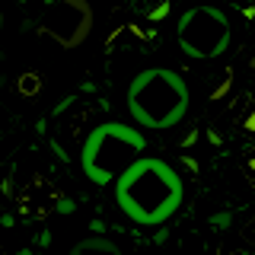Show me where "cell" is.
<instances>
[{"label": "cell", "instance_id": "cell-1", "mask_svg": "<svg viewBox=\"0 0 255 255\" xmlns=\"http://www.w3.org/2000/svg\"><path fill=\"white\" fill-rule=\"evenodd\" d=\"M115 207L134 227H163L185 204V182L179 166L163 156H137L112 185Z\"/></svg>", "mask_w": 255, "mask_h": 255}, {"label": "cell", "instance_id": "cell-2", "mask_svg": "<svg viewBox=\"0 0 255 255\" xmlns=\"http://www.w3.org/2000/svg\"><path fill=\"white\" fill-rule=\"evenodd\" d=\"M128 118L143 131L179 128L191 112V86L172 67H143L128 80Z\"/></svg>", "mask_w": 255, "mask_h": 255}, {"label": "cell", "instance_id": "cell-3", "mask_svg": "<svg viewBox=\"0 0 255 255\" xmlns=\"http://www.w3.org/2000/svg\"><path fill=\"white\" fill-rule=\"evenodd\" d=\"M147 150V134L134 122H102L83 137L80 147V169L86 182L96 188L115 185L122 169L143 156Z\"/></svg>", "mask_w": 255, "mask_h": 255}, {"label": "cell", "instance_id": "cell-4", "mask_svg": "<svg viewBox=\"0 0 255 255\" xmlns=\"http://www.w3.org/2000/svg\"><path fill=\"white\" fill-rule=\"evenodd\" d=\"M179 51L191 61H217L230 48L233 29H230V16L214 3L191 6L179 16Z\"/></svg>", "mask_w": 255, "mask_h": 255}, {"label": "cell", "instance_id": "cell-5", "mask_svg": "<svg viewBox=\"0 0 255 255\" xmlns=\"http://www.w3.org/2000/svg\"><path fill=\"white\" fill-rule=\"evenodd\" d=\"M67 255H125V252H122V246L109 236H86V239H80Z\"/></svg>", "mask_w": 255, "mask_h": 255}, {"label": "cell", "instance_id": "cell-6", "mask_svg": "<svg viewBox=\"0 0 255 255\" xmlns=\"http://www.w3.org/2000/svg\"><path fill=\"white\" fill-rule=\"evenodd\" d=\"M80 96H83V93L74 90V93H67V96H64V99H58V102L51 106V112H48V118H51V122H54V118H61V115H64V112H67L70 106H77V99H80Z\"/></svg>", "mask_w": 255, "mask_h": 255}, {"label": "cell", "instance_id": "cell-7", "mask_svg": "<svg viewBox=\"0 0 255 255\" xmlns=\"http://www.w3.org/2000/svg\"><path fill=\"white\" fill-rule=\"evenodd\" d=\"M38 90H42V77H38V74L29 70V74L19 77V93L22 96H38Z\"/></svg>", "mask_w": 255, "mask_h": 255}, {"label": "cell", "instance_id": "cell-8", "mask_svg": "<svg viewBox=\"0 0 255 255\" xmlns=\"http://www.w3.org/2000/svg\"><path fill=\"white\" fill-rule=\"evenodd\" d=\"M230 223H233V211H230V207L214 211L211 217H207V227H211V230H230Z\"/></svg>", "mask_w": 255, "mask_h": 255}, {"label": "cell", "instance_id": "cell-9", "mask_svg": "<svg viewBox=\"0 0 255 255\" xmlns=\"http://www.w3.org/2000/svg\"><path fill=\"white\" fill-rule=\"evenodd\" d=\"M169 13H172V0H159L156 6H150L147 19H150V22H163V19H166Z\"/></svg>", "mask_w": 255, "mask_h": 255}, {"label": "cell", "instance_id": "cell-10", "mask_svg": "<svg viewBox=\"0 0 255 255\" xmlns=\"http://www.w3.org/2000/svg\"><path fill=\"white\" fill-rule=\"evenodd\" d=\"M179 169H182V172H191V175H195L198 169H201V163H198V159L191 156L188 150H182V153H179Z\"/></svg>", "mask_w": 255, "mask_h": 255}, {"label": "cell", "instance_id": "cell-11", "mask_svg": "<svg viewBox=\"0 0 255 255\" xmlns=\"http://www.w3.org/2000/svg\"><path fill=\"white\" fill-rule=\"evenodd\" d=\"M198 140H201V128H188V131L182 134V140H179V150H191Z\"/></svg>", "mask_w": 255, "mask_h": 255}, {"label": "cell", "instance_id": "cell-12", "mask_svg": "<svg viewBox=\"0 0 255 255\" xmlns=\"http://www.w3.org/2000/svg\"><path fill=\"white\" fill-rule=\"evenodd\" d=\"M54 214H61V217L77 214V201H74V198H58V201H54Z\"/></svg>", "mask_w": 255, "mask_h": 255}, {"label": "cell", "instance_id": "cell-13", "mask_svg": "<svg viewBox=\"0 0 255 255\" xmlns=\"http://www.w3.org/2000/svg\"><path fill=\"white\" fill-rule=\"evenodd\" d=\"M169 236H172L169 223H163V227H156V230H153V246H166V243H169Z\"/></svg>", "mask_w": 255, "mask_h": 255}, {"label": "cell", "instance_id": "cell-14", "mask_svg": "<svg viewBox=\"0 0 255 255\" xmlns=\"http://www.w3.org/2000/svg\"><path fill=\"white\" fill-rule=\"evenodd\" d=\"M230 86H233V77H230V74H227V77H223V83H220V86H217V90H214V93H211V102H220V99H223V96H227V93H230Z\"/></svg>", "mask_w": 255, "mask_h": 255}, {"label": "cell", "instance_id": "cell-15", "mask_svg": "<svg viewBox=\"0 0 255 255\" xmlns=\"http://www.w3.org/2000/svg\"><path fill=\"white\" fill-rule=\"evenodd\" d=\"M48 150H51V153H54V156H58V159H61V163H70V153H67V150H64V147H61V143H58V140H54V137H51V140H48Z\"/></svg>", "mask_w": 255, "mask_h": 255}, {"label": "cell", "instance_id": "cell-16", "mask_svg": "<svg viewBox=\"0 0 255 255\" xmlns=\"http://www.w3.org/2000/svg\"><path fill=\"white\" fill-rule=\"evenodd\" d=\"M204 140L211 143V147H220V143H223V134L217 131V128H204Z\"/></svg>", "mask_w": 255, "mask_h": 255}, {"label": "cell", "instance_id": "cell-17", "mask_svg": "<svg viewBox=\"0 0 255 255\" xmlns=\"http://www.w3.org/2000/svg\"><path fill=\"white\" fill-rule=\"evenodd\" d=\"M106 220H90V236H106Z\"/></svg>", "mask_w": 255, "mask_h": 255}, {"label": "cell", "instance_id": "cell-18", "mask_svg": "<svg viewBox=\"0 0 255 255\" xmlns=\"http://www.w3.org/2000/svg\"><path fill=\"white\" fill-rule=\"evenodd\" d=\"M48 122H51L48 115H42V118L35 122V134H38V137H45V134H48Z\"/></svg>", "mask_w": 255, "mask_h": 255}, {"label": "cell", "instance_id": "cell-19", "mask_svg": "<svg viewBox=\"0 0 255 255\" xmlns=\"http://www.w3.org/2000/svg\"><path fill=\"white\" fill-rule=\"evenodd\" d=\"M38 246H42V249L51 246V230H42V233H38Z\"/></svg>", "mask_w": 255, "mask_h": 255}, {"label": "cell", "instance_id": "cell-20", "mask_svg": "<svg viewBox=\"0 0 255 255\" xmlns=\"http://www.w3.org/2000/svg\"><path fill=\"white\" fill-rule=\"evenodd\" d=\"M243 125H246V131H252V134H255V109L249 112V115H246V122H243Z\"/></svg>", "mask_w": 255, "mask_h": 255}, {"label": "cell", "instance_id": "cell-21", "mask_svg": "<svg viewBox=\"0 0 255 255\" xmlns=\"http://www.w3.org/2000/svg\"><path fill=\"white\" fill-rule=\"evenodd\" d=\"M77 90L83 93V96H86V93H96V83H93V80H86V83H80V86H77Z\"/></svg>", "mask_w": 255, "mask_h": 255}, {"label": "cell", "instance_id": "cell-22", "mask_svg": "<svg viewBox=\"0 0 255 255\" xmlns=\"http://www.w3.org/2000/svg\"><path fill=\"white\" fill-rule=\"evenodd\" d=\"M13 223H16V217H13V214H3V217H0V227H6V230H10Z\"/></svg>", "mask_w": 255, "mask_h": 255}, {"label": "cell", "instance_id": "cell-23", "mask_svg": "<svg viewBox=\"0 0 255 255\" xmlns=\"http://www.w3.org/2000/svg\"><path fill=\"white\" fill-rule=\"evenodd\" d=\"M243 16H246L249 22H255V6H243Z\"/></svg>", "mask_w": 255, "mask_h": 255}, {"label": "cell", "instance_id": "cell-24", "mask_svg": "<svg viewBox=\"0 0 255 255\" xmlns=\"http://www.w3.org/2000/svg\"><path fill=\"white\" fill-rule=\"evenodd\" d=\"M19 255H35V252H32V249H19Z\"/></svg>", "mask_w": 255, "mask_h": 255}, {"label": "cell", "instance_id": "cell-25", "mask_svg": "<svg viewBox=\"0 0 255 255\" xmlns=\"http://www.w3.org/2000/svg\"><path fill=\"white\" fill-rule=\"evenodd\" d=\"M249 169H252V172H255V156H252V159H249Z\"/></svg>", "mask_w": 255, "mask_h": 255}, {"label": "cell", "instance_id": "cell-26", "mask_svg": "<svg viewBox=\"0 0 255 255\" xmlns=\"http://www.w3.org/2000/svg\"><path fill=\"white\" fill-rule=\"evenodd\" d=\"M249 67H252V70H255V54H252V58H249Z\"/></svg>", "mask_w": 255, "mask_h": 255}, {"label": "cell", "instance_id": "cell-27", "mask_svg": "<svg viewBox=\"0 0 255 255\" xmlns=\"http://www.w3.org/2000/svg\"><path fill=\"white\" fill-rule=\"evenodd\" d=\"M16 3H22V6H26V0H16Z\"/></svg>", "mask_w": 255, "mask_h": 255}]
</instances>
